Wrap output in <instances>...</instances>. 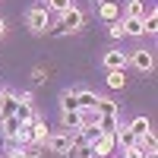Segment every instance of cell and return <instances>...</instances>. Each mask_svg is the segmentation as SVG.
I'll return each mask as SVG.
<instances>
[{"instance_id": "d4e9b609", "label": "cell", "mask_w": 158, "mask_h": 158, "mask_svg": "<svg viewBox=\"0 0 158 158\" xmlns=\"http://www.w3.org/2000/svg\"><path fill=\"white\" fill-rule=\"evenodd\" d=\"M10 158H25V152L22 149H10Z\"/></svg>"}, {"instance_id": "52a82bcc", "label": "cell", "mask_w": 158, "mask_h": 158, "mask_svg": "<svg viewBox=\"0 0 158 158\" xmlns=\"http://www.w3.org/2000/svg\"><path fill=\"white\" fill-rule=\"evenodd\" d=\"M98 13H101L104 22H117V19H120V6H117L114 0H101V10Z\"/></svg>"}, {"instance_id": "9a60e30c", "label": "cell", "mask_w": 158, "mask_h": 158, "mask_svg": "<svg viewBox=\"0 0 158 158\" xmlns=\"http://www.w3.org/2000/svg\"><path fill=\"white\" fill-rule=\"evenodd\" d=\"M108 85L111 89H123L127 85V73L123 70H108Z\"/></svg>"}, {"instance_id": "484cf974", "label": "cell", "mask_w": 158, "mask_h": 158, "mask_svg": "<svg viewBox=\"0 0 158 158\" xmlns=\"http://www.w3.org/2000/svg\"><path fill=\"white\" fill-rule=\"evenodd\" d=\"M3 32H6V22H3V19H0V38H3Z\"/></svg>"}, {"instance_id": "30bf717a", "label": "cell", "mask_w": 158, "mask_h": 158, "mask_svg": "<svg viewBox=\"0 0 158 158\" xmlns=\"http://www.w3.org/2000/svg\"><path fill=\"white\" fill-rule=\"evenodd\" d=\"M92 111H95V114H101V117H111V114H117V101H111V98H98Z\"/></svg>"}, {"instance_id": "3957f363", "label": "cell", "mask_w": 158, "mask_h": 158, "mask_svg": "<svg viewBox=\"0 0 158 158\" xmlns=\"http://www.w3.org/2000/svg\"><path fill=\"white\" fill-rule=\"evenodd\" d=\"M73 146V133L67 130V133H54V136H48V149L51 152H60V155H67Z\"/></svg>"}, {"instance_id": "7c38bea8", "label": "cell", "mask_w": 158, "mask_h": 158, "mask_svg": "<svg viewBox=\"0 0 158 158\" xmlns=\"http://www.w3.org/2000/svg\"><path fill=\"white\" fill-rule=\"evenodd\" d=\"M117 142H120V146L123 149H130V146H136V136H133V130H130V127H117Z\"/></svg>"}, {"instance_id": "44dd1931", "label": "cell", "mask_w": 158, "mask_h": 158, "mask_svg": "<svg viewBox=\"0 0 158 158\" xmlns=\"http://www.w3.org/2000/svg\"><path fill=\"white\" fill-rule=\"evenodd\" d=\"M44 3H48L51 10H57V13H63V10H70V6H73L70 0H44Z\"/></svg>"}, {"instance_id": "7a4b0ae2", "label": "cell", "mask_w": 158, "mask_h": 158, "mask_svg": "<svg viewBox=\"0 0 158 158\" xmlns=\"http://www.w3.org/2000/svg\"><path fill=\"white\" fill-rule=\"evenodd\" d=\"M92 146H95V158H108V155L117 149V136H114V133H101Z\"/></svg>"}, {"instance_id": "5bb4252c", "label": "cell", "mask_w": 158, "mask_h": 158, "mask_svg": "<svg viewBox=\"0 0 158 158\" xmlns=\"http://www.w3.org/2000/svg\"><path fill=\"white\" fill-rule=\"evenodd\" d=\"M120 25H123V35H146V32H142V19H130L127 16Z\"/></svg>"}, {"instance_id": "cb8c5ba5", "label": "cell", "mask_w": 158, "mask_h": 158, "mask_svg": "<svg viewBox=\"0 0 158 158\" xmlns=\"http://www.w3.org/2000/svg\"><path fill=\"white\" fill-rule=\"evenodd\" d=\"M32 79H35V82H44V79H48V76H44V70H41V67H38V70L32 73Z\"/></svg>"}, {"instance_id": "e0dca14e", "label": "cell", "mask_w": 158, "mask_h": 158, "mask_svg": "<svg viewBox=\"0 0 158 158\" xmlns=\"http://www.w3.org/2000/svg\"><path fill=\"white\" fill-rule=\"evenodd\" d=\"M16 130H19V120H16V117H3V136H6V139H16Z\"/></svg>"}, {"instance_id": "4316f807", "label": "cell", "mask_w": 158, "mask_h": 158, "mask_svg": "<svg viewBox=\"0 0 158 158\" xmlns=\"http://www.w3.org/2000/svg\"><path fill=\"white\" fill-rule=\"evenodd\" d=\"M142 158H158V155L155 152H142Z\"/></svg>"}, {"instance_id": "9c48e42d", "label": "cell", "mask_w": 158, "mask_h": 158, "mask_svg": "<svg viewBox=\"0 0 158 158\" xmlns=\"http://www.w3.org/2000/svg\"><path fill=\"white\" fill-rule=\"evenodd\" d=\"M16 139H19V146H32V142H35L32 120H29V123H19V130H16Z\"/></svg>"}, {"instance_id": "8992f818", "label": "cell", "mask_w": 158, "mask_h": 158, "mask_svg": "<svg viewBox=\"0 0 158 158\" xmlns=\"http://www.w3.org/2000/svg\"><path fill=\"white\" fill-rule=\"evenodd\" d=\"M104 67L108 70H123L127 67V54L123 51H108V54H104Z\"/></svg>"}, {"instance_id": "5b68a950", "label": "cell", "mask_w": 158, "mask_h": 158, "mask_svg": "<svg viewBox=\"0 0 158 158\" xmlns=\"http://www.w3.org/2000/svg\"><path fill=\"white\" fill-rule=\"evenodd\" d=\"M130 60H133V67H136V70H142V73H149V70L155 67L152 51H133V54H130Z\"/></svg>"}, {"instance_id": "6da1fadb", "label": "cell", "mask_w": 158, "mask_h": 158, "mask_svg": "<svg viewBox=\"0 0 158 158\" xmlns=\"http://www.w3.org/2000/svg\"><path fill=\"white\" fill-rule=\"evenodd\" d=\"M48 22H51L48 3H38V6L29 10V29H32V32H48Z\"/></svg>"}, {"instance_id": "277c9868", "label": "cell", "mask_w": 158, "mask_h": 158, "mask_svg": "<svg viewBox=\"0 0 158 158\" xmlns=\"http://www.w3.org/2000/svg\"><path fill=\"white\" fill-rule=\"evenodd\" d=\"M82 10H76V6H70V10H63V32H79L82 29Z\"/></svg>"}, {"instance_id": "ffe728a7", "label": "cell", "mask_w": 158, "mask_h": 158, "mask_svg": "<svg viewBox=\"0 0 158 158\" xmlns=\"http://www.w3.org/2000/svg\"><path fill=\"white\" fill-rule=\"evenodd\" d=\"M63 111H79V101H76V92H63Z\"/></svg>"}, {"instance_id": "4fadbf2b", "label": "cell", "mask_w": 158, "mask_h": 158, "mask_svg": "<svg viewBox=\"0 0 158 158\" xmlns=\"http://www.w3.org/2000/svg\"><path fill=\"white\" fill-rule=\"evenodd\" d=\"M32 130H35V142H48V123L41 120V117H32Z\"/></svg>"}, {"instance_id": "ba28073f", "label": "cell", "mask_w": 158, "mask_h": 158, "mask_svg": "<svg viewBox=\"0 0 158 158\" xmlns=\"http://www.w3.org/2000/svg\"><path fill=\"white\" fill-rule=\"evenodd\" d=\"M63 127L76 133V130H82V111H63Z\"/></svg>"}, {"instance_id": "603a6c76", "label": "cell", "mask_w": 158, "mask_h": 158, "mask_svg": "<svg viewBox=\"0 0 158 158\" xmlns=\"http://www.w3.org/2000/svg\"><path fill=\"white\" fill-rule=\"evenodd\" d=\"M111 35H114V38H123V25L114 22V25H111Z\"/></svg>"}, {"instance_id": "7402d4cb", "label": "cell", "mask_w": 158, "mask_h": 158, "mask_svg": "<svg viewBox=\"0 0 158 158\" xmlns=\"http://www.w3.org/2000/svg\"><path fill=\"white\" fill-rule=\"evenodd\" d=\"M123 158H142V149L139 146H130V149H123Z\"/></svg>"}, {"instance_id": "d6986e66", "label": "cell", "mask_w": 158, "mask_h": 158, "mask_svg": "<svg viewBox=\"0 0 158 158\" xmlns=\"http://www.w3.org/2000/svg\"><path fill=\"white\" fill-rule=\"evenodd\" d=\"M142 32H149V35H155V32H158V16H155V13L142 16Z\"/></svg>"}, {"instance_id": "8fae6325", "label": "cell", "mask_w": 158, "mask_h": 158, "mask_svg": "<svg viewBox=\"0 0 158 158\" xmlns=\"http://www.w3.org/2000/svg\"><path fill=\"white\" fill-rule=\"evenodd\" d=\"M76 101H79V111H92V108H95V101H98V95H95V92H76Z\"/></svg>"}, {"instance_id": "2e32d148", "label": "cell", "mask_w": 158, "mask_h": 158, "mask_svg": "<svg viewBox=\"0 0 158 158\" xmlns=\"http://www.w3.org/2000/svg\"><path fill=\"white\" fill-rule=\"evenodd\" d=\"M127 16L130 19H142L146 16V3H142V0H130L127 3Z\"/></svg>"}, {"instance_id": "ac0fdd59", "label": "cell", "mask_w": 158, "mask_h": 158, "mask_svg": "<svg viewBox=\"0 0 158 158\" xmlns=\"http://www.w3.org/2000/svg\"><path fill=\"white\" fill-rule=\"evenodd\" d=\"M130 130H133V136L139 139L142 133H149V130H152V127H149V120H146V117H136V120H133V123H130Z\"/></svg>"}]
</instances>
